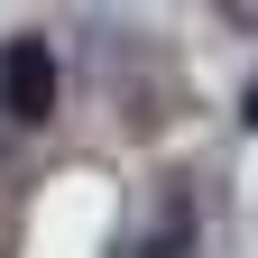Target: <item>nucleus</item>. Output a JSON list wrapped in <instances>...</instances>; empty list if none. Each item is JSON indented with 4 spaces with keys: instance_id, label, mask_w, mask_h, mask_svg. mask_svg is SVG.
Returning <instances> with one entry per match:
<instances>
[{
    "instance_id": "f03ea898",
    "label": "nucleus",
    "mask_w": 258,
    "mask_h": 258,
    "mask_svg": "<svg viewBox=\"0 0 258 258\" xmlns=\"http://www.w3.org/2000/svg\"><path fill=\"white\" fill-rule=\"evenodd\" d=\"M212 10L231 19V28H249V37H258V0H212Z\"/></svg>"
},
{
    "instance_id": "f257e3e1",
    "label": "nucleus",
    "mask_w": 258,
    "mask_h": 258,
    "mask_svg": "<svg viewBox=\"0 0 258 258\" xmlns=\"http://www.w3.org/2000/svg\"><path fill=\"white\" fill-rule=\"evenodd\" d=\"M0 111L10 120H46L55 111V55H46V37H10L0 46Z\"/></svg>"
},
{
    "instance_id": "7ed1b4c3",
    "label": "nucleus",
    "mask_w": 258,
    "mask_h": 258,
    "mask_svg": "<svg viewBox=\"0 0 258 258\" xmlns=\"http://www.w3.org/2000/svg\"><path fill=\"white\" fill-rule=\"evenodd\" d=\"M249 129H258V83H249Z\"/></svg>"
}]
</instances>
